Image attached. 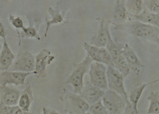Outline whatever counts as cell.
Listing matches in <instances>:
<instances>
[{"mask_svg": "<svg viewBox=\"0 0 159 114\" xmlns=\"http://www.w3.org/2000/svg\"><path fill=\"white\" fill-rule=\"evenodd\" d=\"M102 97L108 113L121 114L123 112L125 103L123 99L119 93L110 90L104 92Z\"/></svg>", "mask_w": 159, "mask_h": 114, "instance_id": "6da1fadb", "label": "cell"}, {"mask_svg": "<svg viewBox=\"0 0 159 114\" xmlns=\"http://www.w3.org/2000/svg\"><path fill=\"white\" fill-rule=\"evenodd\" d=\"M106 71V66L102 63L97 62L92 63L89 72L92 84L101 89L107 88V82Z\"/></svg>", "mask_w": 159, "mask_h": 114, "instance_id": "7a4b0ae2", "label": "cell"}, {"mask_svg": "<svg viewBox=\"0 0 159 114\" xmlns=\"http://www.w3.org/2000/svg\"><path fill=\"white\" fill-rule=\"evenodd\" d=\"M132 30L134 35L140 37L158 41V27L144 23L137 22L132 26Z\"/></svg>", "mask_w": 159, "mask_h": 114, "instance_id": "3957f363", "label": "cell"}, {"mask_svg": "<svg viewBox=\"0 0 159 114\" xmlns=\"http://www.w3.org/2000/svg\"><path fill=\"white\" fill-rule=\"evenodd\" d=\"M109 87L112 90L124 97H126L123 84L122 75L115 68L109 66L106 71Z\"/></svg>", "mask_w": 159, "mask_h": 114, "instance_id": "277c9868", "label": "cell"}, {"mask_svg": "<svg viewBox=\"0 0 159 114\" xmlns=\"http://www.w3.org/2000/svg\"><path fill=\"white\" fill-rule=\"evenodd\" d=\"M90 63L89 59L86 60L79 65L69 77L67 83L72 84L75 92H79L82 90L83 85V77Z\"/></svg>", "mask_w": 159, "mask_h": 114, "instance_id": "5b68a950", "label": "cell"}, {"mask_svg": "<svg viewBox=\"0 0 159 114\" xmlns=\"http://www.w3.org/2000/svg\"><path fill=\"white\" fill-rule=\"evenodd\" d=\"M85 47L91 58L97 62L108 65L112 63V58L107 49L85 44Z\"/></svg>", "mask_w": 159, "mask_h": 114, "instance_id": "8992f818", "label": "cell"}, {"mask_svg": "<svg viewBox=\"0 0 159 114\" xmlns=\"http://www.w3.org/2000/svg\"><path fill=\"white\" fill-rule=\"evenodd\" d=\"M30 72H4L0 73V84L5 86L7 84L16 85L23 84L26 77Z\"/></svg>", "mask_w": 159, "mask_h": 114, "instance_id": "52a82bcc", "label": "cell"}, {"mask_svg": "<svg viewBox=\"0 0 159 114\" xmlns=\"http://www.w3.org/2000/svg\"><path fill=\"white\" fill-rule=\"evenodd\" d=\"M34 62L32 56L28 52L20 54L14 64L13 68L18 71L28 72L33 70Z\"/></svg>", "mask_w": 159, "mask_h": 114, "instance_id": "ba28073f", "label": "cell"}, {"mask_svg": "<svg viewBox=\"0 0 159 114\" xmlns=\"http://www.w3.org/2000/svg\"><path fill=\"white\" fill-rule=\"evenodd\" d=\"M104 93L102 89L89 84L85 88L83 96L88 103L94 104L100 99Z\"/></svg>", "mask_w": 159, "mask_h": 114, "instance_id": "9c48e42d", "label": "cell"}, {"mask_svg": "<svg viewBox=\"0 0 159 114\" xmlns=\"http://www.w3.org/2000/svg\"><path fill=\"white\" fill-rule=\"evenodd\" d=\"M110 35L103 21L101 22L99 27L95 34L93 40L95 46L98 47H104L108 42Z\"/></svg>", "mask_w": 159, "mask_h": 114, "instance_id": "30bf717a", "label": "cell"}, {"mask_svg": "<svg viewBox=\"0 0 159 114\" xmlns=\"http://www.w3.org/2000/svg\"><path fill=\"white\" fill-rule=\"evenodd\" d=\"M14 56L5 40L0 57V67L1 69H7L12 64Z\"/></svg>", "mask_w": 159, "mask_h": 114, "instance_id": "8fae6325", "label": "cell"}, {"mask_svg": "<svg viewBox=\"0 0 159 114\" xmlns=\"http://www.w3.org/2000/svg\"><path fill=\"white\" fill-rule=\"evenodd\" d=\"M139 19L142 22L158 27L159 16L158 13L145 12L139 16Z\"/></svg>", "mask_w": 159, "mask_h": 114, "instance_id": "7c38bea8", "label": "cell"}, {"mask_svg": "<svg viewBox=\"0 0 159 114\" xmlns=\"http://www.w3.org/2000/svg\"><path fill=\"white\" fill-rule=\"evenodd\" d=\"M19 94V92L15 90H7L3 96L2 103L8 106L16 105L18 101Z\"/></svg>", "mask_w": 159, "mask_h": 114, "instance_id": "4fadbf2b", "label": "cell"}, {"mask_svg": "<svg viewBox=\"0 0 159 114\" xmlns=\"http://www.w3.org/2000/svg\"><path fill=\"white\" fill-rule=\"evenodd\" d=\"M112 64L116 69L122 75H126L129 71V66L126 59L121 54L116 60L112 61Z\"/></svg>", "mask_w": 159, "mask_h": 114, "instance_id": "5bb4252c", "label": "cell"}, {"mask_svg": "<svg viewBox=\"0 0 159 114\" xmlns=\"http://www.w3.org/2000/svg\"><path fill=\"white\" fill-rule=\"evenodd\" d=\"M159 93L158 92H151L148 97L150 101V105L148 110L149 114L159 113Z\"/></svg>", "mask_w": 159, "mask_h": 114, "instance_id": "9a60e30c", "label": "cell"}, {"mask_svg": "<svg viewBox=\"0 0 159 114\" xmlns=\"http://www.w3.org/2000/svg\"><path fill=\"white\" fill-rule=\"evenodd\" d=\"M126 16L125 10L120 0H117L113 11V18L117 21H121Z\"/></svg>", "mask_w": 159, "mask_h": 114, "instance_id": "2e32d148", "label": "cell"}, {"mask_svg": "<svg viewBox=\"0 0 159 114\" xmlns=\"http://www.w3.org/2000/svg\"><path fill=\"white\" fill-rule=\"evenodd\" d=\"M107 49L109 52L112 61L117 59L121 54L117 46L112 40L109 35L108 42L106 45Z\"/></svg>", "mask_w": 159, "mask_h": 114, "instance_id": "e0dca14e", "label": "cell"}, {"mask_svg": "<svg viewBox=\"0 0 159 114\" xmlns=\"http://www.w3.org/2000/svg\"><path fill=\"white\" fill-rule=\"evenodd\" d=\"M90 108V111L93 114H107L108 112L104 105L101 102V100L94 103Z\"/></svg>", "mask_w": 159, "mask_h": 114, "instance_id": "ac0fdd59", "label": "cell"}, {"mask_svg": "<svg viewBox=\"0 0 159 114\" xmlns=\"http://www.w3.org/2000/svg\"><path fill=\"white\" fill-rule=\"evenodd\" d=\"M47 56L37 57L36 64V70L37 72L40 75H44L45 73L46 68V61Z\"/></svg>", "mask_w": 159, "mask_h": 114, "instance_id": "d6986e66", "label": "cell"}, {"mask_svg": "<svg viewBox=\"0 0 159 114\" xmlns=\"http://www.w3.org/2000/svg\"><path fill=\"white\" fill-rule=\"evenodd\" d=\"M74 105L82 112H85L89 108L88 104L83 99L78 97H74L72 99Z\"/></svg>", "mask_w": 159, "mask_h": 114, "instance_id": "ffe728a7", "label": "cell"}, {"mask_svg": "<svg viewBox=\"0 0 159 114\" xmlns=\"http://www.w3.org/2000/svg\"><path fill=\"white\" fill-rule=\"evenodd\" d=\"M146 85H143L139 87L136 89L132 92L130 96V99L133 104L134 107L137 109V103L142 94L143 89Z\"/></svg>", "mask_w": 159, "mask_h": 114, "instance_id": "44dd1931", "label": "cell"}, {"mask_svg": "<svg viewBox=\"0 0 159 114\" xmlns=\"http://www.w3.org/2000/svg\"><path fill=\"white\" fill-rule=\"evenodd\" d=\"M22 111L18 106L0 105V114H21Z\"/></svg>", "mask_w": 159, "mask_h": 114, "instance_id": "7402d4cb", "label": "cell"}, {"mask_svg": "<svg viewBox=\"0 0 159 114\" xmlns=\"http://www.w3.org/2000/svg\"><path fill=\"white\" fill-rule=\"evenodd\" d=\"M122 55L129 62L133 65H135L138 62V59L132 51L126 48L122 52Z\"/></svg>", "mask_w": 159, "mask_h": 114, "instance_id": "603a6c76", "label": "cell"}, {"mask_svg": "<svg viewBox=\"0 0 159 114\" xmlns=\"http://www.w3.org/2000/svg\"><path fill=\"white\" fill-rule=\"evenodd\" d=\"M30 104L29 97L27 94L23 95L20 97L19 101L20 107L24 111H27Z\"/></svg>", "mask_w": 159, "mask_h": 114, "instance_id": "cb8c5ba5", "label": "cell"}, {"mask_svg": "<svg viewBox=\"0 0 159 114\" xmlns=\"http://www.w3.org/2000/svg\"><path fill=\"white\" fill-rule=\"evenodd\" d=\"M150 8L152 12L157 13L159 11V0H151Z\"/></svg>", "mask_w": 159, "mask_h": 114, "instance_id": "d4e9b609", "label": "cell"}, {"mask_svg": "<svg viewBox=\"0 0 159 114\" xmlns=\"http://www.w3.org/2000/svg\"><path fill=\"white\" fill-rule=\"evenodd\" d=\"M133 8L136 11H139L142 7V2L141 0H134L133 2Z\"/></svg>", "mask_w": 159, "mask_h": 114, "instance_id": "484cf974", "label": "cell"}, {"mask_svg": "<svg viewBox=\"0 0 159 114\" xmlns=\"http://www.w3.org/2000/svg\"><path fill=\"white\" fill-rule=\"evenodd\" d=\"M13 23L14 26L18 28L21 27L22 26V22L19 18L15 19L13 21Z\"/></svg>", "mask_w": 159, "mask_h": 114, "instance_id": "4316f807", "label": "cell"}, {"mask_svg": "<svg viewBox=\"0 0 159 114\" xmlns=\"http://www.w3.org/2000/svg\"><path fill=\"white\" fill-rule=\"evenodd\" d=\"M5 36V34L4 28L2 23L0 22V36L4 38Z\"/></svg>", "mask_w": 159, "mask_h": 114, "instance_id": "83f0119b", "label": "cell"}, {"mask_svg": "<svg viewBox=\"0 0 159 114\" xmlns=\"http://www.w3.org/2000/svg\"><path fill=\"white\" fill-rule=\"evenodd\" d=\"M0 48H1V46H0Z\"/></svg>", "mask_w": 159, "mask_h": 114, "instance_id": "f1b7e54d", "label": "cell"}]
</instances>
